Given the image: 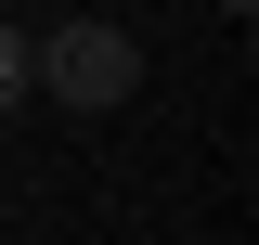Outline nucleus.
<instances>
[{"label": "nucleus", "instance_id": "1", "mask_svg": "<svg viewBox=\"0 0 259 245\" xmlns=\"http://www.w3.org/2000/svg\"><path fill=\"white\" fill-rule=\"evenodd\" d=\"M26 91H52L65 116H104L143 91V52H130V26H52V39H26Z\"/></svg>", "mask_w": 259, "mask_h": 245}, {"label": "nucleus", "instance_id": "2", "mask_svg": "<svg viewBox=\"0 0 259 245\" xmlns=\"http://www.w3.org/2000/svg\"><path fill=\"white\" fill-rule=\"evenodd\" d=\"M26 103V26H0V116Z\"/></svg>", "mask_w": 259, "mask_h": 245}, {"label": "nucleus", "instance_id": "3", "mask_svg": "<svg viewBox=\"0 0 259 245\" xmlns=\"http://www.w3.org/2000/svg\"><path fill=\"white\" fill-rule=\"evenodd\" d=\"M221 13H246V0H221Z\"/></svg>", "mask_w": 259, "mask_h": 245}]
</instances>
